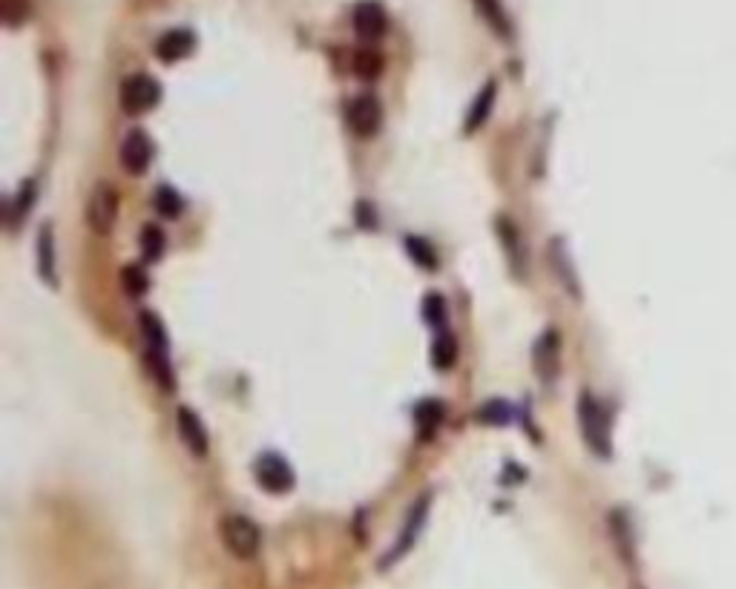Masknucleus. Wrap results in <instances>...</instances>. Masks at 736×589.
I'll use <instances>...</instances> for the list:
<instances>
[{
    "label": "nucleus",
    "instance_id": "1",
    "mask_svg": "<svg viewBox=\"0 0 736 589\" xmlns=\"http://www.w3.org/2000/svg\"><path fill=\"white\" fill-rule=\"evenodd\" d=\"M141 325V337H144V363L150 368L153 380L159 383L164 391L176 388V377H173V363H170V340L164 331V322L150 311H141L138 317Z\"/></svg>",
    "mask_w": 736,
    "mask_h": 589
},
{
    "label": "nucleus",
    "instance_id": "2",
    "mask_svg": "<svg viewBox=\"0 0 736 589\" xmlns=\"http://www.w3.org/2000/svg\"><path fill=\"white\" fill-rule=\"evenodd\" d=\"M578 426L584 434V443L587 449L601 457V460H610L613 457V431H610V417L604 406L598 403L590 391L581 394L578 400Z\"/></svg>",
    "mask_w": 736,
    "mask_h": 589
},
{
    "label": "nucleus",
    "instance_id": "3",
    "mask_svg": "<svg viewBox=\"0 0 736 589\" xmlns=\"http://www.w3.org/2000/svg\"><path fill=\"white\" fill-rule=\"evenodd\" d=\"M219 538L233 558L239 561H251L259 555V546H262V535H259V526L245 518V515H225L219 523Z\"/></svg>",
    "mask_w": 736,
    "mask_h": 589
},
{
    "label": "nucleus",
    "instance_id": "4",
    "mask_svg": "<svg viewBox=\"0 0 736 589\" xmlns=\"http://www.w3.org/2000/svg\"><path fill=\"white\" fill-rule=\"evenodd\" d=\"M429 509H432V495L426 492V495H420L417 503L409 509V518H406L403 529H400V538H397V544L386 552V558L380 561V569L394 567L400 558H406V555L412 552L414 544H417V538H420V532H423V526L429 521Z\"/></svg>",
    "mask_w": 736,
    "mask_h": 589
},
{
    "label": "nucleus",
    "instance_id": "5",
    "mask_svg": "<svg viewBox=\"0 0 736 589\" xmlns=\"http://www.w3.org/2000/svg\"><path fill=\"white\" fill-rule=\"evenodd\" d=\"M87 227L95 236H110L118 219V193L110 182H98L87 199Z\"/></svg>",
    "mask_w": 736,
    "mask_h": 589
},
{
    "label": "nucleus",
    "instance_id": "6",
    "mask_svg": "<svg viewBox=\"0 0 736 589\" xmlns=\"http://www.w3.org/2000/svg\"><path fill=\"white\" fill-rule=\"evenodd\" d=\"M118 101H121V110L127 115H133V118L150 113V110L161 101L159 81H156L153 75H147V72L130 75V78L121 84Z\"/></svg>",
    "mask_w": 736,
    "mask_h": 589
},
{
    "label": "nucleus",
    "instance_id": "7",
    "mask_svg": "<svg viewBox=\"0 0 736 589\" xmlns=\"http://www.w3.org/2000/svg\"><path fill=\"white\" fill-rule=\"evenodd\" d=\"M253 472H256L259 486L265 492H271V495H285V492L294 489V469H291V463L282 454L265 452L256 460Z\"/></svg>",
    "mask_w": 736,
    "mask_h": 589
},
{
    "label": "nucleus",
    "instance_id": "8",
    "mask_svg": "<svg viewBox=\"0 0 736 589\" xmlns=\"http://www.w3.org/2000/svg\"><path fill=\"white\" fill-rule=\"evenodd\" d=\"M345 118H348V127H351L354 136L371 138L377 130H380V121H383L380 101H377L374 95H357V98L348 101Z\"/></svg>",
    "mask_w": 736,
    "mask_h": 589
},
{
    "label": "nucleus",
    "instance_id": "9",
    "mask_svg": "<svg viewBox=\"0 0 736 589\" xmlns=\"http://www.w3.org/2000/svg\"><path fill=\"white\" fill-rule=\"evenodd\" d=\"M354 32L363 38V41H380L389 29V15H386V6L380 0H360L354 6Z\"/></svg>",
    "mask_w": 736,
    "mask_h": 589
},
{
    "label": "nucleus",
    "instance_id": "10",
    "mask_svg": "<svg viewBox=\"0 0 736 589\" xmlns=\"http://www.w3.org/2000/svg\"><path fill=\"white\" fill-rule=\"evenodd\" d=\"M121 167L130 173V176H141L150 161H153V141L144 130H130L124 141H121Z\"/></svg>",
    "mask_w": 736,
    "mask_h": 589
},
{
    "label": "nucleus",
    "instance_id": "11",
    "mask_svg": "<svg viewBox=\"0 0 736 589\" xmlns=\"http://www.w3.org/2000/svg\"><path fill=\"white\" fill-rule=\"evenodd\" d=\"M558 360H561V340H558V331L550 328V331H544L535 340V348H532V363H535V371H538L541 383H552L555 380Z\"/></svg>",
    "mask_w": 736,
    "mask_h": 589
},
{
    "label": "nucleus",
    "instance_id": "12",
    "mask_svg": "<svg viewBox=\"0 0 736 589\" xmlns=\"http://www.w3.org/2000/svg\"><path fill=\"white\" fill-rule=\"evenodd\" d=\"M179 437H182L184 449L193 454V457H207L210 452V437H207L205 423L202 417L193 411V408H179Z\"/></svg>",
    "mask_w": 736,
    "mask_h": 589
},
{
    "label": "nucleus",
    "instance_id": "13",
    "mask_svg": "<svg viewBox=\"0 0 736 589\" xmlns=\"http://www.w3.org/2000/svg\"><path fill=\"white\" fill-rule=\"evenodd\" d=\"M196 49V35L190 29H170L156 41V58L164 64H176Z\"/></svg>",
    "mask_w": 736,
    "mask_h": 589
},
{
    "label": "nucleus",
    "instance_id": "14",
    "mask_svg": "<svg viewBox=\"0 0 736 589\" xmlns=\"http://www.w3.org/2000/svg\"><path fill=\"white\" fill-rule=\"evenodd\" d=\"M475 9H478V15L489 23V29L498 38L512 41V21H509V12H506V6L501 0H475Z\"/></svg>",
    "mask_w": 736,
    "mask_h": 589
},
{
    "label": "nucleus",
    "instance_id": "15",
    "mask_svg": "<svg viewBox=\"0 0 736 589\" xmlns=\"http://www.w3.org/2000/svg\"><path fill=\"white\" fill-rule=\"evenodd\" d=\"M495 98H498V84L495 81H486V87L478 92V98H475V104L469 107V115H466V133L472 136L478 127L486 124V118L492 113V107H495Z\"/></svg>",
    "mask_w": 736,
    "mask_h": 589
},
{
    "label": "nucleus",
    "instance_id": "16",
    "mask_svg": "<svg viewBox=\"0 0 736 589\" xmlns=\"http://www.w3.org/2000/svg\"><path fill=\"white\" fill-rule=\"evenodd\" d=\"M38 273L46 285H58V271H55V236L52 225H44L38 230Z\"/></svg>",
    "mask_w": 736,
    "mask_h": 589
},
{
    "label": "nucleus",
    "instance_id": "17",
    "mask_svg": "<svg viewBox=\"0 0 736 589\" xmlns=\"http://www.w3.org/2000/svg\"><path fill=\"white\" fill-rule=\"evenodd\" d=\"M610 532H613V541L619 546V555L627 561V564H636V538H633V526H630V518L616 509L610 515Z\"/></svg>",
    "mask_w": 736,
    "mask_h": 589
},
{
    "label": "nucleus",
    "instance_id": "18",
    "mask_svg": "<svg viewBox=\"0 0 736 589\" xmlns=\"http://www.w3.org/2000/svg\"><path fill=\"white\" fill-rule=\"evenodd\" d=\"M440 423H443V406L437 400H423L414 408V426H417L420 440H432L440 429Z\"/></svg>",
    "mask_w": 736,
    "mask_h": 589
},
{
    "label": "nucleus",
    "instance_id": "19",
    "mask_svg": "<svg viewBox=\"0 0 736 589\" xmlns=\"http://www.w3.org/2000/svg\"><path fill=\"white\" fill-rule=\"evenodd\" d=\"M458 360V342L455 337L449 334V331H437V340L432 345V365L440 368V371H446V368H452Z\"/></svg>",
    "mask_w": 736,
    "mask_h": 589
},
{
    "label": "nucleus",
    "instance_id": "20",
    "mask_svg": "<svg viewBox=\"0 0 736 589\" xmlns=\"http://www.w3.org/2000/svg\"><path fill=\"white\" fill-rule=\"evenodd\" d=\"M498 233H501V242H504L506 253H509V262H512V271L521 273V265H524V250H521V236L515 225L509 219H498Z\"/></svg>",
    "mask_w": 736,
    "mask_h": 589
},
{
    "label": "nucleus",
    "instance_id": "21",
    "mask_svg": "<svg viewBox=\"0 0 736 589\" xmlns=\"http://www.w3.org/2000/svg\"><path fill=\"white\" fill-rule=\"evenodd\" d=\"M167 248V239H164V230L159 225H144L141 230V256L147 262H159Z\"/></svg>",
    "mask_w": 736,
    "mask_h": 589
},
{
    "label": "nucleus",
    "instance_id": "22",
    "mask_svg": "<svg viewBox=\"0 0 736 589\" xmlns=\"http://www.w3.org/2000/svg\"><path fill=\"white\" fill-rule=\"evenodd\" d=\"M153 204H156V210H159L164 219H179V213H182V196H179L170 184L156 187Z\"/></svg>",
    "mask_w": 736,
    "mask_h": 589
},
{
    "label": "nucleus",
    "instance_id": "23",
    "mask_svg": "<svg viewBox=\"0 0 736 589\" xmlns=\"http://www.w3.org/2000/svg\"><path fill=\"white\" fill-rule=\"evenodd\" d=\"M354 72H357L360 78H366V81H374V78L383 72V58H380L374 49H360V52L354 55Z\"/></svg>",
    "mask_w": 736,
    "mask_h": 589
},
{
    "label": "nucleus",
    "instance_id": "24",
    "mask_svg": "<svg viewBox=\"0 0 736 589\" xmlns=\"http://www.w3.org/2000/svg\"><path fill=\"white\" fill-rule=\"evenodd\" d=\"M406 248H409V253H412L414 262H417L420 268H426V271H435V268H437V253L432 250V245H429L426 239H420V236H409V239H406Z\"/></svg>",
    "mask_w": 736,
    "mask_h": 589
},
{
    "label": "nucleus",
    "instance_id": "25",
    "mask_svg": "<svg viewBox=\"0 0 736 589\" xmlns=\"http://www.w3.org/2000/svg\"><path fill=\"white\" fill-rule=\"evenodd\" d=\"M121 288L130 296H144L147 294V273L141 271L138 265H127L121 268Z\"/></svg>",
    "mask_w": 736,
    "mask_h": 589
},
{
    "label": "nucleus",
    "instance_id": "26",
    "mask_svg": "<svg viewBox=\"0 0 736 589\" xmlns=\"http://www.w3.org/2000/svg\"><path fill=\"white\" fill-rule=\"evenodd\" d=\"M423 317H426V322H429L435 331H446V302H443V296L440 294L426 296Z\"/></svg>",
    "mask_w": 736,
    "mask_h": 589
},
{
    "label": "nucleus",
    "instance_id": "27",
    "mask_svg": "<svg viewBox=\"0 0 736 589\" xmlns=\"http://www.w3.org/2000/svg\"><path fill=\"white\" fill-rule=\"evenodd\" d=\"M550 250H552V262L558 265V273L564 276V285L570 288V294L578 296V276L570 273V256H567L564 245H561V242H555V245H550Z\"/></svg>",
    "mask_w": 736,
    "mask_h": 589
},
{
    "label": "nucleus",
    "instance_id": "28",
    "mask_svg": "<svg viewBox=\"0 0 736 589\" xmlns=\"http://www.w3.org/2000/svg\"><path fill=\"white\" fill-rule=\"evenodd\" d=\"M0 12L9 26H18L29 18V0H0Z\"/></svg>",
    "mask_w": 736,
    "mask_h": 589
},
{
    "label": "nucleus",
    "instance_id": "29",
    "mask_svg": "<svg viewBox=\"0 0 736 589\" xmlns=\"http://www.w3.org/2000/svg\"><path fill=\"white\" fill-rule=\"evenodd\" d=\"M35 199V182H26L21 184V190H18V196H15V202L9 207V225L15 222V219H21L26 216V210H29V204Z\"/></svg>",
    "mask_w": 736,
    "mask_h": 589
},
{
    "label": "nucleus",
    "instance_id": "30",
    "mask_svg": "<svg viewBox=\"0 0 736 589\" xmlns=\"http://www.w3.org/2000/svg\"><path fill=\"white\" fill-rule=\"evenodd\" d=\"M509 414H512V411H509V406L495 400V403L483 406L478 417H481V423H489V426H506V423H509Z\"/></svg>",
    "mask_w": 736,
    "mask_h": 589
}]
</instances>
